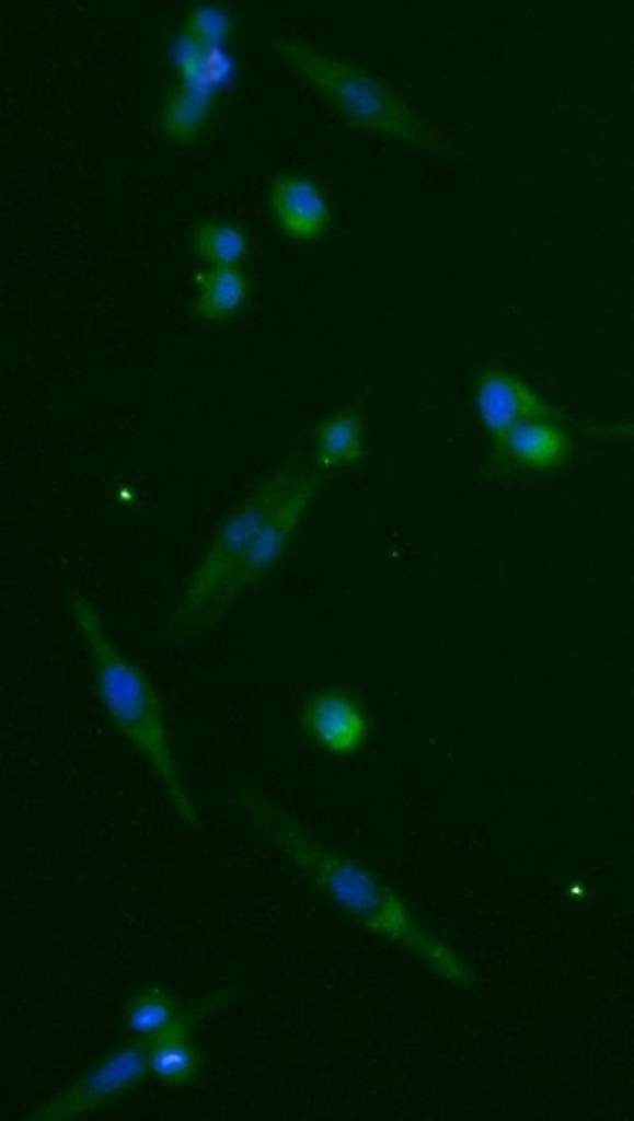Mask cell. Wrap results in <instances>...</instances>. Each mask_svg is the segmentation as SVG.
Instances as JSON below:
<instances>
[{
  "instance_id": "1",
  "label": "cell",
  "mask_w": 634,
  "mask_h": 1121,
  "mask_svg": "<svg viewBox=\"0 0 634 1121\" xmlns=\"http://www.w3.org/2000/svg\"><path fill=\"white\" fill-rule=\"evenodd\" d=\"M316 487L309 467L287 463L226 518L168 615L170 643L210 632L280 562Z\"/></svg>"
},
{
  "instance_id": "2",
  "label": "cell",
  "mask_w": 634,
  "mask_h": 1121,
  "mask_svg": "<svg viewBox=\"0 0 634 1121\" xmlns=\"http://www.w3.org/2000/svg\"><path fill=\"white\" fill-rule=\"evenodd\" d=\"M70 609L90 651L104 708L117 729L151 765L180 818L195 828L197 816L169 744L162 708L152 684L142 670L115 646L97 610L87 597L74 593Z\"/></svg>"
},
{
  "instance_id": "3",
  "label": "cell",
  "mask_w": 634,
  "mask_h": 1121,
  "mask_svg": "<svg viewBox=\"0 0 634 1121\" xmlns=\"http://www.w3.org/2000/svg\"><path fill=\"white\" fill-rule=\"evenodd\" d=\"M275 48L355 126L413 147L436 145L429 126L369 71L296 38H279Z\"/></svg>"
},
{
  "instance_id": "4",
  "label": "cell",
  "mask_w": 634,
  "mask_h": 1121,
  "mask_svg": "<svg viewBox=\"0 0 634 1121\" xmlns=\"http://www.w3.org/2000/svg\"><path fill=\"white\" fill-rule=\"evenodd\" d=\"M149 1050L148 1040H135L55 1097L38 1111L36 1118L66 1119L114 1101L136 1087L150 1072Z\"/></svg>"
},
{
  "instance_id": "5",
  "label": "cell",
  "mask_w": 634,
  "mask_h": 1121,
  "mask_svg": "<svg viewBox=\"0 0 634 1121\" xmlns=\"http://www.w3.org/2000/svg\"><path fill=\"white\" fill-rule=\"evenodd\" d=\"M475 404L486 430L496 440L519 421L561 419L558 411L526 382L502 369L486 370L479 379Z\"/></svg>"
},
{
  "instance_id": "6",
  "label": "cell",
  "mask_w": 634,
  "mask_h": 1121,
  "mask_svg": "<svg viewBox=\"0 0 634 1121\" xmlns=\"http://www.w3.org/2000/svg\"><path fill=\"white\" fill-rule=\"evenodd\" d=\"M557 421L532 418L517 423L494 440L497 457L529 472L549 473L561 469L570 457L572 442Z\"/></svg>"
},
{
  "instance_id": "7",
  "label": "cell",
  "mask_w": 634,
  "mask_h": 1121,
  "mask_svg": "<svg viewBox=\"0 0 634 1121\" xmlns=\"http://www.w3.org/2000/svg\"><path fill=\"white\" fill-rule=\"evenodd\" d=\"M301 727L320 747L339 754L359 749L368 731L360 706L351 697L334 691L319 693L307 702Z\"/></svg>"
},
{
  "instance_id": "8",
  "label": "cell",
  "mask_w": 634,
  "mask_h": 1121,
  "mask_svg": "<svg viewBox=\"0 0 634 1121\" xmlns=\"http://www.w3.org/2000/svg\"><path fill=\"white\" fill-rule=\"evenodd\" d=\"M270 206L280 229L296 239L322 234L331 219L327 199L311 180L297 174L278 175L270 188Z\"/></svg>"
},
{
  "instance_id": "9",
  "label": "cell",
  "mask_w": 634,
  "mask_h": 1121,
  "mask_svg": "<svg viewBox=\"0 0 634 1121\" xmlns=\"http://www.w3.org/2000/svg\"><path fill=\"white\" fill-rule=\"evenodd\" d=\"M217 1006L215 1001H206L182 1012L169 1030L150 1040L149 1071L161 1084L180 1087L194 1079L200 1059L195 1045L188 1040V1033L199 1018Z\"/></svg>"
},
{
  "instance_id": "10",
  "label": "cell",
  "mask_w": 634,
  "mask_h": 1121,
  "mask_svg": "<svg viewBox=\"0 0 634 1121\" xmlns=\"http://www.w3.org/2000/svg\"><path fill=\"white\" fill-rule=\"evenodd\" d=\"M250 292L246 274L240 266H209L199 277L196 312L209 322L235 315Z\"/></svg>"
},
{
  "instance_id": "11",
  "label": "cell",
  "mask_w": 634,
  "mask_h": 1121,
  "mask_svg": "<svg viewBox=\"0 0 634 1121\" xmlns=\"http://www.w3.org/2000/svg\"><path fill=\"white\" fill-rule=\"evenodd\" d=\"M364 452L360 414L346 409L328 417L316 437L315 463L322 470H336L357 463Z\"/></svg>"
},
{
  "instance_id": "12",
  "label": "cell",
  "mask_w": 634,
  "mask_h": 1121,
  "mask_svg": "<svg viewBox=\"0 0 634 1121\" xmlns=\"http://www.w3.org/2000/svg\"><path fill=\"white\" fill-rule=\"evenodd\" d=\"M176 997L160 986L135 992L125 1003L123 1025L135 1040H153L169 1030L181 1016Z\"/></svg>"
},
{
  "instance_id": "13",
  "label": "cell",
  "mask_w": 634,
  "mask_h": 1121,
  "mask_svg": "<svg viewBox=\"0 0 634 1121\" xmlns=\"http://www.w3.org/2000/svg\"><path fill=\"white\" fill-rule=\"evenodd\" d=\"M193 246L209 266H239L247 252V239L234 224L205 222L196 228Z\"/></svg>"
},
{
  "instance_id": "14",
  "label": "cell",
  "mask_w": 634,
  "mask_h": 1121,
  "mask_svg": "<svg viewBox=\"0 0 634 1121\" xmlns=\"http://www.w3.org/2000/svg\"><path fill=\"white\" fill-rule=\"evenodd\" d=\"M205 107L204 97L195 90L182 88L174 91L163 111L165 130L175 138H187L200 125Z\"/></svg>"
},
{
  "instance_id": "15",
  "label": "cell",
  "mask_w": 634,
  "mask_h": 1121,
  "mask_svg": "<svg viewBox=\"0 0 634 1121\" xmlns=\"http://www.w3.org/2000/svg\"><path fill=\"white\" fill-rule=\"evenodd\" d=\"M226 28L227 23L222 12L212 8L194 11L185 26L186 36L191 43L204 49L215 46L224 35Z\"/></svg>"
}]
</instances>
